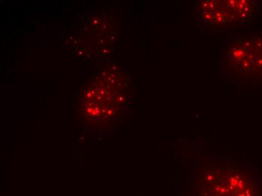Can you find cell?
<instances>
[{
  "mask_svg": "<svg viewBox=\"0 0 262 196\" xmlns=\"http://www.w3.org/2000/svg\"><path fill=\"white\" fill-rule=\"evenodd\" d=\"M239 196H244V195H239Z\"/></svg>",
  "mask_w": 262,
  "mask_h": 196,
  "instance_id": "3",
  "label": "cell"
},
{
  "mask_svg": "<svg viewBox=\"0 0 262 196\" xmlns=\"http://www.w3.org/2000/svg\"><path fill=\"white\" fill-rule=\"evenodd\" d=\"M237 183H238L237 180L234 179V178H231V186H236V184H237Z\"/></svg>",
  "mask_w": 262,
  "mask_h": 196,
  "instance_id": "1",
  "label": "cell"
},
{
  "mask_svg": "<svg viewBox=\"0 0 262 196\" xmlns=\"http://www.w3.org/2000/svg\"><path fill=\"white\" fill-rule=\"evenodd\" d=\"M226 189H225V188H221L218 192H220V193L223 194L224 192H226Z\"/></svg>",
  "mask_w": 262,
  "mask_h": 196,
  "instance_id": "2",
  "label": "cell"
}]
</instances>
